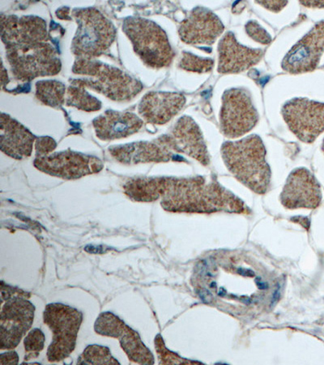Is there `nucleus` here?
I'll return each mask as SVG.
<instances>
[{"instance_id": "obj_2", "label": "nucleus", "mask_w": 324, "mask_h": 365, "mask_svg": "<svg viewBox=\"0 0 324 365\" xmlns=\"http://www.w3.org/2000/svg\"><path fill=\"white\" fill-rule=\"evenodd\" d=\"M221 153L229 173L241 184L259 195L269 190L272 173L266 160V148L258 135L226 141Z\"/></svg>"}, {"instance_id": "obj_30", "label": "nucleus", "mask_w": 324, "mask_h": 365, "mask_svg": "<svg viewBox=\"0 0 324 365\" xmlns=\"http://www.w3.org/2000/svg\"><path fill=\"white\" fill-rule=\"evenodd\" d=\"M246 31L257 43L268 45L272 42L270 34L256 21H251L246 24Z\"/></svg>"}, {"instance_id": "obj_4", "label": "nucleus", "mask_w": 324, "mask_h": 365, "mask_svg": "<svg viewBox=\"0 0 324 365\" xmlns=\"http://www.w3.org/2000/svg\"><path fill=\"white\" fill-rule=\"evenodd\" d=\"M122 31L146 66L162 68L172 63L174 52L172 45L166 32L155 21L141 17H127L123 21Z\"/></svg>"}, {"instance_id": "obj_8", "label": "nucleus", "mask_w": 324, "mask_h": 365, "mask_svg": "<svg viewBox=\"0 0 324 365\" xmlns=\"http://www.w3.org/2000/svg\"><path fill=\"white\" fill-rule=\"evenodd\" d=\"M257 110L249 91L233 88L223 93L220 125L224 136L234 139L244 136L256 127Z\"/></svg>"}, {"instance_id": "obj_32", "label": "nucleus", "mask_w": 324, "mask_h": 365, "mask_svg": "<svg viewBox=\"0 0 324 365\" xmlns=\"http://www.w3.org/2000/svg\"><path fill=\"white\" fill-rule=\"evenodd\" d=\"M1 295H2V303L4 300H8L11 298L17 296H31V294L25 291L19 289V288L11 287L9 285L4 286V282H2L1 286Z\"/></svg>"}, {"instance_id": "obj_1", "label": "nucleus", "mask_w": 324, "mask_h": 365, "mask_svg": "<svg viewBox=\"0 0 324 365\" xmlns=\"http://www.w3.org/2000/svg\"><path fill=\"white\" fill-rule=\"evenodd\" d=\"M135 202H152L162 198L164 210L173 213L247 214L249 208L231 191L203 176L189 178H139L131 185Z\"/></svg>"}, {"instance_id": "obj_27", "label": "nucleus", "mask_w": 324, "mask_h": 365, "mask_svg": "<svg viewBox=\"0 0 324 365\" xmlns=\"http://www.w3.org/2000/svg\"><path fill=\"white\" fill-rule=\"evenodd\" d=\"M179 66L188 71V72L205 73L213 70L214 61L209 58L197 56L191 52H184L180 58Z\"/></svg>"}, {"instance_id": "obj_10", "label": "nucleus", "mask_w": 324, "mask_h": 365, "mask_svg": "<svg viewBox=\"0 0 324 365\" xmlns=\"http://www.w3.org/2000/svg\"><path fill=\"white\" fill-rule=\"evenodd\" d=\"M33 165L41 172L64 180H76L96 174L104 168L98 158L70 150L36 158Z\"/></svg>"}, {"instance_id": "obj_6", "label": "nucleus", "mask_w": 324, "mask_h": 365, "mask_svg": "<svg viewBox=\"0 0 324 365\" xmlns=\"http://www.w3.org/2000/svg\"><path fill=\"white\" fill-rule=\"evenodd\" d=\"M6 46V58L15 79L29 82L60 73L62 63L55 47L48 43Z\"/></svg>"}, {"instance_id": "obj_18", "label": "nucleus", "mask_w": 324, "mask_h": 365, "mask_svg": "<svg viewBox=\"0 0 324 365\" xmlns=\"http://www.w3.org/2000/svg\"><path fill=\"white\" fill-rule=\"evenodd\" d=\"M218 73H239L256 66L264 51L241 45L231 32L224 35L218 45Z\"/></svg>"}, {"instance_id": "obj_35", "label": "nucleus", "mask_w": 324, "mask_h": 365, "mask_svg": "<svg viewBox=\"0 0 324 365\" xmlns=\"http://www.w3.org/2000/svg\"><path fill=\"white\" fill-rule=\"evenodd\" d=\"M70 9L68 7H63L61 9H58L56 11V16L58 19L61 20H70L72 17L70 16Z\"/></svg>"}, {"instance_id": "obj_9", "label": "nucleus", "mask_w": 324, "mask_h": 365, "mask_svg": "<svg viewBox=\"0 0 324 365\" xmlns=\"http://www.w3.org/2000/svg\"><path fill=\"white\" fill-rule=\"evenodd\" d=\"M281 113L290 130L304 143H313L324 132V103L296 98L283 106Z\"/></svg>"}, {"instance_id": "obj_33", "label": "nucleus", "mask_w": 324, "mask_h": 365, "mask_svg": "<svg viewBox=\"0 0 324 365\" xmlns=\"http://www.w3.org/2000/svg\"><path fill=\"white\" fill-rule=\"evenodd\" d=\"M256 4L263 6V8L273 11V13H279L283 9L287 6V1H256Z\"/></svg>"}, {"instance_id": "obj_23", "label": "nucleus", "mask_w": 324, "mask_h": 365, "mask_svg": "<svg viewBox=\"0 0 324 365\" xmlns=\"http://www.w3.org/2000/svg\"><path fill=\"white\" fill-rule=\"evenodd\" d=\"M67 88L56 80L39 81L36 83V98L41 103L53 108L62 107L66 99Z\"/></svg>"}, {"instance_id": "obj_29", "label": "nucleus", "mask_w": 324, "mask_h": 365, "mask_svg": "<svg viewBox=\"0 0 324 365\" xmlns=\"http://www.w3.org/2000/svg\"><path fill=\"white\" fill-rule=\"evenodd\" d=\"M155 347L160 364L188 363V361L182 360L179 356H176L174 353L167 349L161 334H157L155 338Z\"/></svg>"}, {"instance_id": "obj_17", "label": "nucleus", "mask_w": 324, "mask_h": 365, "mask_svg": "<svg viewBox=\"0 0 324 365\" xmlns=\"http://www.w3.org/2000/svg\"><path fill=\"white\" fill-rule=\"evenodd\" d=\"M1 39L5 46L46 43V22L38 16L1 15Z\"/></svg>"}, {"instance_id": "obj_25", "label": "nucleus", "mask_w": 324, "mask_h": 365, "mask_svg": "<svg viewBox=\"0 0 324 365\" xmlns=\"http://www.w3.org/2000/svg\"><path fill=\"white\" fill-rule=\"evenodd\" d=\"M127 327L119 317L111 312H105L98 316L94 324V331L103 336L120 339L125 332Z\"/></svg>"}, {"instance_id": "obj_28", "label": "nucleus", "mask_w": 324, "mask_h": 365, "mask_svg": "<svg viewBox=\"0 0 324 365\" xmlns=\"http://www.w3.org/2000/svg\"><path fill=\"white\" fill-rule=\"evenodd\" d=\"M45 340V334L38 328H34L31 332H28L27 336L23 339L26 351L28 353L25 357V361L37 358L40 355V351L44 349Z\"/></svg>"}, {"instance_id": "obj_13", "label": "nucleus", "mask_w": 324, "mask_h": 365, "mask_svg": "<svg viewBox=\"0 0 324 365\" xmlns=\"http://www.w3.org/2000/svg\"><path fill=\"white\" fill-rule=\"evenodd\" d=\"M321 201V188L315 175L305 168L293 170L281 193V202L284 207L315 210Z\"/></svg>"}, {"instance_id": "obj_24", "label": "nucleus", "mask_w": 324, "mask_h": 365, "mask_svg": "<svg viewBox=\"0 0 324 365\" xmlns=\"http://www.w3.org/2000/svg\"><path fill=\"white\" fill-rule=\"evenodd\" d=\"M65 103L68 107H73L86 113H94L102 108V103L92 96L85 88L74 85L68 88Z\"/></svg>"}, {"instance_id": "obj_37", "label": "nucleus", "mask_w": 324, "mask_h": 365, "mask_svg": "<svg viewBox=\"0 0 324 365\" xmlns=\"http://www.w3.org/2000/svg\"><path fill=\"white\" fill-rule=\"evenodd\" d=\"M322 150H323V151L324 153V140L323 141Z\"/></svg>"}, {"instance_id": "obj_12", "label": "nucleus", "mask_w": 324, "mask_h": 365, "mask_svg": "<svg viewBox=\"0 0 324 365\" xmlns=\"http://www.w3.org/2000/svg\"><path fill=\"white\" fill-rule=\"evenodd\" d=\"M324 53V21L310 29V31L287 53L281 66L292 74L310 73L320 62Z\"/></svg>"}, {"instance_id": "obj_11", "label": "nucleus", "mask_w": 324, "mask_h": 365, "mask_svg": "<svg viewBox=\"0 0 324 365\" xmlns=\"http://www.w3.org/2000/svg\"><path fill=\"white\" fill-rule=\"evenodd\" d=\"M31 296H17L6 300L0 316V349H16L33 326L35 306Z\"/></svg>"}, {"instance_id": "obj_26", "label": "nucleus", "mask_w": 324, "mask_h": 365, "mask_svg": "<svg viewBox=\"0 0 324 365\" xmlns=\"http://www.w3.org/2000/svg\"><path fill=\"white\" fill-rule=\"evenodd\" d=\"M78 364H120L111 355L109 347L97 344L88 345L80 356Z\"/></svg>"}, {"instance_id": "obj_34", "label": "nucleus", "mask_w": 324, "mask_h": 365, "mask_svg": "<svg viewBox=\"0 0 324 365\" xmlns=\"http://www.w3.org/2000/svg\"><path fill=\"white\" fill-rule=\"evenodd\" d=\"M19 356L15 351H9L1 353L0 355V364H19Z\"/></svg>"}, {"instance_id": "obj_15", "label": "nucleus", "mask_w": 324, "mask_h": 365, "mask_svg": "<svg viewBox=\"0 0 324 365\" xmlns=\"http://www.w3.org/2000/svg\"><path fill=\"white\" fill-rule=\"evenodd\" d=\"M167 136L174 153L189 156L204 166H208L210 163V156L203 133L192 117H181Z\"/></svg>"}, {"instance_id": "obj_14", "label": "nucleus", "mask_w": 324, "mask_h": 365, "mask_svg": "<svg viewBox=\"0 0 324 365\" xmlns=\"http://www.w3.org/2000/svg\"><path fill=\"white\" fill-rule=\"evenodd\" d=\"M224 25L213 11L202 7L194 9L181 23L179 34L182 42L190 45H213L224 32Z\"/></svg>"}, {"instance_id": "obj_22", "label": "nucleus", "mask_w": 324, "mask_h": 365, "mask_svg": "<svg viewBox=\"0 0 324 365\" xmlns=\"http://www.w3.org/2000/svg\"><path fill=\"white\" fill-rule=\"evenodd\" d=\"M120 343L125 351L129 360L139 364H155V356L151 351L145 346L138 332L130 327L120 338Z\"/></svg>"}, {"instance_id": "obj_36", "label": "nucleus", "mask_w": 324, "mask_h": 365, "mask_svg": "<svg viewBox=\"0 0 324 365\" xmlns=\"http://www.w3.org/2000/svg\"><path fill=\"white\" fill-rule=\"evenodd\" d=\"M302 5L310 9H324V1H301Z\"/></svg>"}, {"instance_id": "obj_20", "label": "nucleus", "mask_w": 324, "mask_h": 365, "mask_svg": "<svg viewBox=\"0 0 324 365\" xmlns=\"http://www.w3.org/2000/svg\"><path fill=\"white\" fill-rule=\"evenodd\" d=\"M36 137L21 123L2 113L0 119V149L6 155L21 160L31 157Z\"/></svg>"}, {"instance_id": "obj_19", "label": "nucleus", "mask_w": 324, "mask_h": 365, "mask_svg": "<svg viewBox=\"0 0 324 365\" xmlns=\"http://www.w3.org/2000/svg\"><path fill=\"white\" fill-rule=\"evenodd\" d=\"M186 103L184 94L174 92H150L141 99L138 111L145 121L163 125L180 113Z\"/></svg>"}, {"instance_id": "obj_16", "label": "nucleus", "mask_w": 324, "mask_h": 365, "mask_svg": "<svg viewBox=\"0 0 324 365\" xmlns=\"http://www.w3.org/2000/svg\"><path fill=\"white\" fill-rule=\"evenodd\" d=\"M109 152L116 161L125 165L167 163L175 156L170 149L167 135L152 141L112 146Z\"/></svg>"}, {"instance_id": "obj_3", "label": "nucleus", "mask_w": 324, "mask_h": 365, "mask_svg": "<svg viewBox=\"0 0 324 365\" xmlns=\"http://www.w3.org/2000/svg\"><path fill=\"white\" fill-rule=\"evenodd\" d=\"M73 72L88 78L70 80V84L96 91L116 102L131 101L144 89L142 83L131 75L95 58H78Z\"/></svg>"}, {"instance_id": "obj_7", "label": "nucleus", "mask_w": 324, "mask_h": 365, "mask_svg": "<svg viewBox=\"0 0 324 365\" xmlns=\"http://www.w3.org/2000/svg\"><path fill=\"white\" fill-rule=\"evenodd\" d=\"M43 319L53 333L47 359L51 363L61 362L75 349L83 314L69 305L52 303L46 306Z\"/></svg>"}, {"instance_id": "obj_31", "label": "nucleus", "mask_w": 324, "mask_h": 365, "mask_svg": "<svg viewBox=\"0 0 324 365\" xmlns=\"http://www.w3.org/2000/svg\"><path fill=\"white\" fill-rule=\"evenodd\" d=\"M56 140L50 137H42L36 139L35 149H36V158L51 155V153L56 148Z\"/></svg>"}, {"instance_id": "obj_21", "label": "nucleus", "mask_w": 324, "mask_h": 365, "mask_svg": "<svg viewBox=\"0 0 324 365\" xmlns=\"http://www.w3.org/2000/svg\"><path fill=\"white\" fill-rule=\"evenodd\" d=\"M98 139L110 141L127 138L138 133L144 125L142 119L129 111L107 110L93 121Z\"/></svg>"}, {"instance_id": "obj_5", "label": "nucleus", "mask_w": 324, "mask_h": 365, "mask_svg": "<svg viewBox=\"0 0 324 365\" xmlns=\"http://www.w3.org/2000/svg\"><path fill=\"white\" fill-rule=\"evenodd\" d=\"M72 16L78 23L70 48L73 54L85 58L105 54L116 38L113 23L95 8L75 9Z\"/></svg>"}]
</instances>
